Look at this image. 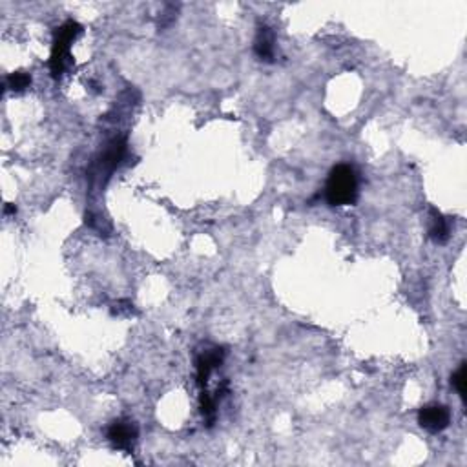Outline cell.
<instances>
[{
  "label": "cell",
  "instance_id": "1",
  "mask_svg": "<svg viewBox=\"0 0 467 467\" xmlns=\"http://www.w3.org/2000/svg\"><path fill=\"white\" fill-rule=\"evenodd\" d=\"M325 198L333 207H349L358 199V174L350 165H338L328 174Z\"/></svg>",
  "mask_w": 467,
  "mask_h": 467
},
{
  "label": "cell",
  "instance_id": "2",
  "mask_svg": "<svg viewBox=\"0 0 467 467\" xmlns=\"http://www.w3.org/2000/svg\"><path fill=\"white\" fill-rule=\"evenodd\" d=\"M82 33V26L75 20H68L63 26L58 27L55 32L53 39V48H51V57H50V72L55 79L63 75L64 70L70 64V48H72L73 41Z\"/></svg>",
  "mask_w": 467,
  "mask_h": 467
},
{
  "label": "cell",
  "instance_id": "3",
  "mask_svg": "<svg viewBox=\"0 0 467 467\" xmlns=\"http://www.w3.org/2000/svg\"><path fill=\"white\" fill-rule=\"evenodd\" d=\"M449 422L451 413L445 405H426V407L420 409V413H418V423L429 433L444 431V429H447Z\"/></svg>",
  "mask_w": 467,
  "mask_h": 467
},
{
  "label": "cell",
  "instance_id": "4",
  "mask_svg": "<svg viewBox=\"0 0 467 467\" xmlns=\"http://www.w3.org/2000/svg\"><path fill=\"white\" fill-rule=\"evenodd\" d=\"M137 426L130 420H115L108 427V440L115 449L130 451L137 440Z\"/></svg>",
  "mask_w": 467,
  "mask_h": 467
},
{
  "label": "cell",
  "instance_id": "5",
  "mask_svg": "<svg viewBox=\"0 0 467 467\" xmlns=\"http://www.w3.org/2000/svg\"><path fill=\"white\" fill-rule=\"evenodd\" d=\"M126 152V141L124 139H113L112 143L106 146V150L103 152L101 159L97 161V174H112L119 165H121L122 158H124Z\"/></svg>",
  "mask_w": 467,
  "mask_h": 467
},
{
  "label": "cell",
  "instance_id": "6",
  "mask_svg": "<svg viewBox=\"0 0 467 467\" xmlns=\"http://www.w3.org/2000/svg\"><path fill=\"white\" fill-rule=\"evenodd\" d=\"M223 358H225V350L223 349L207 350V352H203V354L199 356L198 364H196V369H198V385L199 387L207 385L212 371L223 364Z\"/></svg>",
  "mask_w": 467,
  "mask_h": 467
},
{
  "label": "cell",
  "instance_id": "7",
  "mask_svg": "<svg viewBox=\"0 0 467 467\" xmlns=\"http://www.w3.org/2000/svg\"><path fill=\"white\" fill-rule=\"evenodd\" d=\"M254 51H256V55L261 60L272 63V58H274V33L270 32V27H260L256 42H254Z\"/></svg>",
  "mask_w": 467,
  "mask_h": 467
},
{
  "label": "cell",
  "instance_id": "8",
  "mask_svg": "<svg viewBox=\"0 0 467 467\" xmlns=\"http://www.w3.org/2000/svg\"><path fill=\"white\" fill-rule=\"evenodd\" d=\"M429 217H431V226H429V236L435 243L442 245L449 239V225H447V219L442 216L440 212L436 208H431L429 212Z\"/></svg>",
  "mask_w": 467,
  "mask_h": 467
},
{
  "label": "cell",
  "instance_id": "9",
  "mask_svg": "<svg viewBox=\"0 0 467 467\" xmlns=\"http://www.w3.org/2000/svg\"><path fill=\"white\" fill-rule=\"evenodd\" d=\"M6 84H8L9 90L17 91L18 94V91H24L30 88V84H32V77L24 72H15L8 77Z\"/></svg>",
  "mask_w": 467,
  "mask_h": 467
},
{
  "label": "cell",
  "instance_id": "10",
  "mask_svg": "<svg viewBox=\"0 0 467 467\" xmlns=\"http://www.w3.org/2000/svg\"><path fill=\"white\" fill-rule=\"evenodd\" d=\"M216 396H212L210 392H203L201 395V413L208 418V426H212L214 416H216Z\"/></svg>",
  "mask_w": 467,
  "mask_h": 467
},
{
  "label": "cell",
  "instance_id": "11",
  "mask_svg": "<svg viewBox=\"0 0 467 467\" xmlns=\"http://www.w3.org/2000/svg\"><path fill=\"white\" fill-rule=\"evenodd\" d=\"M451 382H453L454 389H456V392L460 395V398H466V385H467V364L466 362H462V365H460V369L456 371V373L453 374V378H451Z\"/></svg>",
  "mask_w": 467,
  "mask_h": 467
},
{
  "label": "cell",
  "instance_id": "12",
  "mask_svg": "<svg viewBox=\"0 0 467 467\" xmlns=\"http://www.w3.org/2000/svg\"><path fill=\"white\" fill-rule=\"evenodd\" d=\"M15 212H17V207H15V205H11V203H8V205L4 207L6 216H9V214H15Z\"/></svg>",
  "mask_w": 467,
  "mask_h": 467
}]
</instances>
